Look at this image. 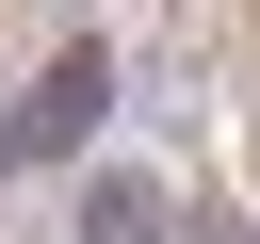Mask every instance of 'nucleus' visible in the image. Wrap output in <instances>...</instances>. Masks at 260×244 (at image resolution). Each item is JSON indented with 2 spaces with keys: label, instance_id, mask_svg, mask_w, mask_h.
Segmentation results:
<instances>
[{
  "label": "nucleus",
  "instance_id": "3",
  "mask_svg": "<svg viewBox=\"0 0 260 244\" xmlns=\"http://www.w3.org/2000/svg\"><path fill=\"white\" fill-rule=\"evenodd\" d=\"M179 244H260V228H244V211H179Z\"/></svg>",
  "mask_w": 260,
  "mask_h": 244
},
{
  "label": "nucleus",
  "instance_id": "1",
  "mask_svg": "<svg viewBox=\"0 0 260 244\" xmlns=\"http://www.w3.org/2000/svg\"><path fill=\"white\" fill-rule=\"evenodd\" d=\"M98 130H114V33H65L32 98H0V179H81Z\"/></svg>",
  "mask_w": 260,
  "mask_h": 244
},
{
  "label": "nucleus",
  "instance_id": "2",
  "mask_svg": "<svg viewBox=\"0 0 260 244\" xmlns=\"http://www.w3.org/2000/svg\"><path fill=\"white\" fill-rule=\"evenodd\" d=\"M179 211H195V195H179L162 163H130V146H98V163L65 179V244H179Z\"/></svg>",
  "mask_w": 260,
  "mask_h": 244
}]
</instances>
